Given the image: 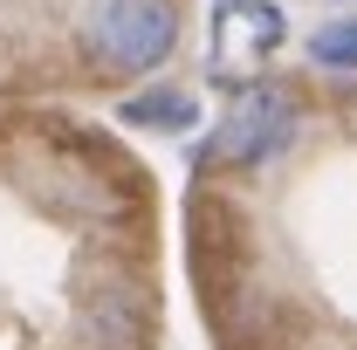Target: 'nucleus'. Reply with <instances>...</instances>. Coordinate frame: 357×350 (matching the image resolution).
I'll return each mask as SVG.
<instances>
[{"instance_id": "f257e3e1", "label": "nucleus", "mask_w": 357, "mask_h": 350, "mask_svg": "<svg viewBox=\"0 0 357 350\" xmlns=\"http://www.w3.org/2000/svg\"><path fill=\"white\" fill-rule=\"evenodd\" d=\"M76 42L96 76H151L178 48V7L172 0H89Z\"/></svg>"}, {"instance_id": "39448f33", "label": "nucleus", "mask_w": 357, "mask_h": 350, "mask_svg": "<svg viewBox=\"0 0 357 350\" xmlns=\"http://www.w3.org/2000/svg\"><path fill=\"white\" fill-rule=\"evenodd\" d=\"M89 330L103 337L110 350H131V337H137V323H131V309L117 303V296H103V303L89 309Z\"/></svg>"}, {"instance_id": "20e7f679", "label": "nucleus", "mask_w": 357, "mask_h": 350, "mask_svg": "<svg viewBox=\"0 0 357 350\" xmlns=\"http://www.w3.org/2000/svg\"><path fill=\"white\" fill-rule=\"evenodd\" d=\"M310 62H323V69H357V21H323L310 35Z\"/></svg>"}, {"instance_id": "f03ea898", "label": "nucleus", "mask_w": 357, "mask_h": 350, "mask_svg": "<svg viewBox=\"0 0 357 350\" xmlns=\"http://www.w3.org/2000/svg\"><path fill=\"white\" fill-rule=\"evenodd\" d=\"M296 137H303V110H296V96L255 83V89H241V103L220 117L213 151H220L227 165H275Z\"/></svg>"}, {"instance_id": "7ed1b4c3", "label": "nucleus", "mask_w": 357, "mask_h": 350, "mask_svg": "<svg viewBox=\"0 0 357 350\" xmlns=\"http://www.w3.org/2000/svg\"><path fill=\"white\" fill-rule=\"evenodd\" d=\"M124 124H137V131H192L199 103H192V89H144V96L124 103Z\"/></svg>"}]
</instances>
